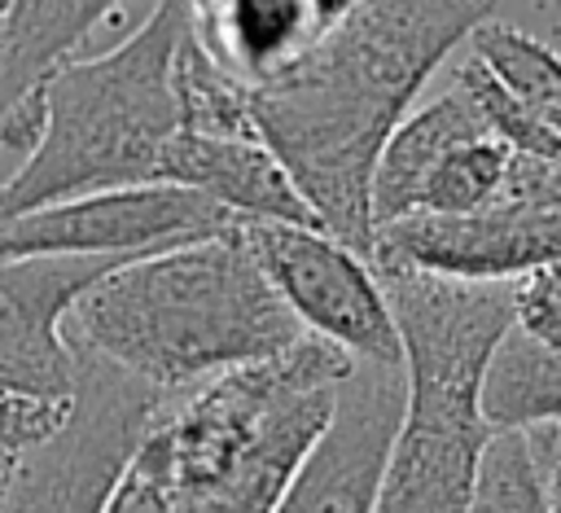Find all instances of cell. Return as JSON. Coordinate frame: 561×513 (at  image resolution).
<instances>
[{"mask_svg": "<svg viewBox=\"0 0 561 513\" xmlns=\"http://www.w3.org/2000/svg\"><path fill=\"white\" fill-rule=\"evenodd\" d=\"M188 18V0H158L123 44L70 57L44 75L35 88V140L0 184V219L158 184V167L180 132L171 66Z\"/></svg>", "mask_w": 561, "mask_h": 513, "instance_id": "277c9868", "label": "cell"}, {"mask_svg": "<svg viewBox=\"0 0 561 513\" xmlns=\"http://www.w3.org/2000/svg\"><path fill=\"white\" fill-rule=\"evenodd\" d=\"M500 0H351L307 53L250 88L254 136L316 224L373 254V171L430 75L495 18Z\"/></svg>", "mask_w": 561, "mask_h": 513, "instance_id": "6da1fadb", "label": "cell"}, {"mask_svg": "<svg viewBox=\"0 0 561 513\" xmlns=\"http://www.w3.org/2000/svg\"><path fill=\"white\" fill-rule=\"evenodd\" d=\"M241 237L302 333L355 364L403 368L386 289L364 254L307 224H241Z\"/></svg>", "mask_w": 561, "mask_h": 513, "instance_id": "8992f818", "label": "cell"}, {"mask_svg": "<svg viewBox=\"0 0 561 513\" xmlns=\"http://www.w3.org/2000/svg\"><path fill=\"white\" fill-rule=\"evenodd\" d=\"M162 403L167 395L75 351L66 417L18 456L0 513H96Z\"/></svg>", "mask_w": 561, "mask_h": 513, "instance_id": "5b68a950", "label": "cell"}, {"mask_svg": "<svg viewBox=\"0 0 561 513\" xmlns=\"http://www.w3.org/2000/svg\"><path fill=\"white\" fill-rule=\"evenodd\" d=\"M237 219L171 184L70 197L0 219V263L13 259H140L232 232Z\"/></svg>", "mask_w": 561, "mask_h": 513, "instance_id": "52a82bcc", "label": "cell"}, {"mask_svg": "<svg viewBox=\"0 0 561 513\" xmlns=\"http://www.w3.org/2000/svg\"><path fill=\"white\" fill-rule=\"evenodd\" d=\"M465 53L504 88L508 101L561 136V57L543 39L491 18L469 35Z\"/></svg>", "mask_w": 561, "mask_h": 513, "instance_id": "9a60e30c", "label": "cell"}, {"mask_svg": "<svg viewBox=\"0 0 561 513\" xmlns=\"http://www.w3.org/2000/svg\"><path fill=\"white\" fill-rule=\"evenodd\" d=\"M351 0H193V26L245 88L294 66L320 26Z\"/></svg>", "mask_w": 561, "mask_h": 513, "instance_id": "7c38bea8", "label": "cell"}, {"mask_svg": "<svg viewBox=\"0 0 561 513\" xmlns=\"http://www.w3.org/2000/svg\"><path fill=\"white\" fill-rule=\"evenodd\" d=\"M118 0H13L0 66V110L4 149H31L35 140V88L48 70L70 61L75 44L114 9Z\"/></svg>", "mask_w": 561, "mask_h": 513, "instance_id": "4fadbf2b", "label": "cell"}, {"mask_svg": "<svg viewBox=\"0 0 561 513\" xmlns=\"http://www.w3.org/2000/svg\"><path fill=\"white\" fill-rule=\"evenodd\" d=\"M158 184L184 189L232 215L237 224H307L320 228L285 167L259 136H197L175 132Z\"/></svg>", "mask_w": 561, "mask_h": 513, "instance_id": "8fae6325", "label": "cell"}, {"mask_svg": "<svg viewBox=\"0 0 561 513\" xmlns=\"http://www.w3.org/2000/svg\"><path fill=\"white\" fill-rule=\"evenodd\" d=\"M127 259H13L0 263V390L66 403L75 351L66 320L75 303Z\"/></svg>", "mask_w": 561, "mask_h": 513, "instance_id": "9c48e42d", "label": "cell"}, {"mask_svg": "<svg viewBox=\"0 0 561 513\" xmlns=\"http://www.w3.org/2000/svg\"><path fill=\"white\" fill-rule=\"evenodd\" d=\"M403 351V412L381 460L373 513H469L473 469L491 438L482 381L513 333V285L373 267Z\"/></svg>", "mask_w": 561, "mask_h": 513, "instance_id": "3957f363", "label": "cell"}, {"mask_svg": "<svg viewBox=\"0 0 561 513\" xmlns=\"http://www.w3.org/2000/svg\"><path fill=\"white\" fill-rule=\"evenodd\" d=\"M13 465H18V456H0V500H4V491H9V478H13Z\"/></svg>", "mask_w": 561, "mask_h": 513, "instance_id": "cb8c5ba5", "label": "cell"}, {"mask_svg": "<svg viewBox=\"0 0 561 513\" xmlns=\"http://www.w3.org/2000/svg\"><path fill=\"white\" fill-rule=\"evenodd\" d=\"M508 171H513L508 145H500L495 136L465 140L434 162V171L416 193L412 215H473L482 206H495L508 184Z\"/></svg>", "mask_w": 561, "mask_h": 513, "instance_id": "ac0fdd59", "label": "cell"}, {"mask_svg": "<svg viewBox=\"0 0 561 513\" xmlns=\"http://www.w3.org/2000/svg\"><path fill=\"white\" fill-rule=\"evenodd\" d=\"M403 412V368L355 364L333 417L272 513H373L386 447Z\"/></svg>", "mask_w": 561, "mask_h": 513, "instance_id": "30bf717a", "label": "cell"}, {"mask_svg": "<svg viewBox=\"0 0 561 513\" xmlns=\"http://www.w3.org/2000/svg\"><path fill=\"white\" fill-rule=\"evenodd\" d=\"M171 83H175L180 132H197V136H254L250 88L215 61V53L202 44L193 18H188V26H184V35L175 44Z\"/></svg>", "mask_w": 561, "mask_h": 513, "instance_id": "e0dca14e", "label": "cell"}, {"mask_svg": "<svg viewBox=\"0 0 561 513\" xmlns=\"http://www.w3.org/2000/svg\"><path fill=\"white\" fill-rule=\"evenodd\" d=\"M478 136H491V132H486L478 105L469 101V92L451 79L430 105H421L390 132V140L377 158V171H373V228L408 219L416 210V193H421L425 175L434 171V162L447 149L478 140Z\"/></svg>", "mask_w": 561, "mask_h": 513, "instance_id": "5bb4252c", "label": "cell"}, {"mask_svg": "<svg viewBox=\"0 0 561 513\" xmlns=\"http://www.w3.org/2000/svg\"><path fill=\"white\" fill-rule=\"evenodd\" d=\"M298 338L307 333L263 276L241 224L110 267L66 320L75 351L167 399L228 368L272 360Z\"/></svg>", "mask_w": 561, "mask_h": 513, "instance_id": "7a4b0ae2", "label": "cell"}, {"mask_svg": "<svg viewBox=\"0 0 561 513\" xmlns=\"http://www.w3.org/2000/svg\"><path fill=\"white\" fill-rule=\"evenodd\" d=\"M96 513H175V487H171V465H167V447L158 434V417L136 443L131 460L123 465V474L114 478Z\"/></svg>", "mask_w": 561, "mask_h": 513, "instance_id": "ffe728a7", "label": "cell"}, {"mask_svg": "<svg viewBox=\"0 0 561 513\" xmlns=\"http://www.w3.org/2000/svg\"><path fill=\"white\" fill-rule=\"evenodd\" d=\"M526 443H530L535 469H539V478H543L548 509H552V513H561V421L526 425Z\"/></svg>", "mask_w": 561, "mask_h": 513, "instance_id": "7402d4cb", "label": "cell"}, {"mask_svg": "<svg viewBox=\"0 0 561 513\" xmlns=\"http://www.w3.org/2000/svg\"><path fill=\"white\" fill-rule=\"evenodd\" d=\"M482 417L491 430L561 421V351H539L508 333L482 381Z\"/></svg>", "mask_w": 561, "mask_h": 513, "instance_id": "2e32d148", "label": "cell"}, {"mask_svg": "<svg viewBox=\"0 0 561 513\" xmlns=\"http://www.w3.org/2000/svg\"><path fill=\"white\" fill-rule=\"evenodd\" d=\"M513 333L539 351H561V263L513 281Z\"/></svg>", "mask_w": 561, "mask_h": 513, "instance_id": "44dd1931", "label": "cell"}, {"mask_svg": "<svg viewBox=\"0 0 561 513\" xmlns=\"http://www.w3.org/2000/svg\"><path fill=\"white\" fill-rule=\"evenodd\" d=\"M368 263L469 285H513L561 263V210L495 202L473 215H408L377 228Z\"/></svg>", "mask_w": 561, "mask_h": 513, "instance_id": "ba28073f", "label": "cell"}, {"mask_svg": "<svg viewBox=\"0 0 561 513\" xmlns=\"http://www.w3.org/2000/svg\"><path fill=\"white\" fill-rule=\"evenodd\" d=\"M13 0H0V66H4V31H9ZM0 149H4V110H0Z\"/></svg>", "mask_w": 561, "mask_h": 513, "instance_id": "603a6c76", "label": "cell"}, {"mask_svg": "<svg viewBox=\"0 0 561 513\" xmlns=\"http://www.w3.org/2000/svg\"><path fill=\"white\" fill-rule=\"evenodd\" d=\"M469 513H552L526 430H491L473 469Z\"/></svg>", "mask_w": 561, "mask_h": 513, "instance_id": "d6986e66", "label": "cell"}]
</instances>
